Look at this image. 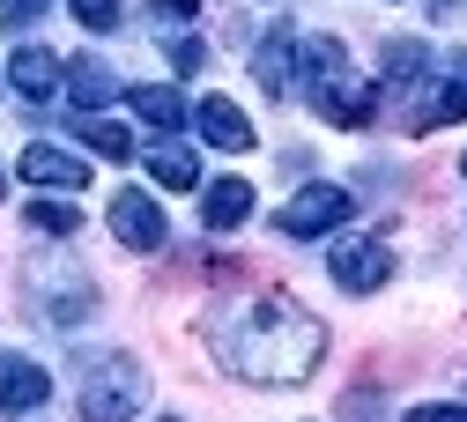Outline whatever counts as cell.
<instances>
[{
  "mask_svg": "<svg viewBox=\"0 0 467 422\" xmlns=\"http://www.w3.org/2000/svg\"><path fill=\"white\" fill-rule=\"evenodd\" d=\"M319 355H327V326L289 296H260L223 334V364L253 386H305L319 371Z\"/></svg>",
  "mask_w": 467,
  "mask_h": 422,
  "instance_id": "cell-1",
  "label": "cell"
},
{
  "mask_svg": "<svg viewBox=\"0 0 467 422\" xmlns=\"http://www.w3.org/2000/svg\"><path fill=\"white\" fill-rule=\"evenodd\" d=\"M297 52H305V104L319 118H334V127H371L379 118V89L348 75L341 37H305Z\"/></svg>",
  "mask_w": 467,
  "mask_h": 422,
  "instance_id": "cell-2",
  "label": "cell"
},
{
  "mask_svg": "<svg viewBox=\"0 0 467 422\" xmlns=\"http://www.w3.org/2000/svg\"><path fill=\"white\" fill-rule=\"evenodd\" d=\"M141 415V364L134 355H89L82 364V422H134Z\"/></svg>",
  "mask_w": 467,
  "mask_h": 422,
  "instance_id": "cell-3",
  "label": "cell"
},
{
  "mask_svg": "<svg viewBox=\"0 0 467 422\" xmlns=\"http://www.w3.org/2000/svg\"><path fill=\"white\" fill-rule=\"evenodd\" d=\"M348 215H357V201H348V186H334V178H319V186H297L282 201V215H275V230L282 237H334Z\"/></svg>",
  "mask_w": 467,
  "mask_h": 422,
  "instance_id": "cell-4",
  "label": "cell"
},
{
  "mask_svg": "<svg viewBox=\"0 0 467 422\" xmlns=\"http://www.w3.org/2000/svg\"><path fill=\"white\" fill-rule=\"evenodd\" d=\"M467 118V82L460 75H423L400 104V134H438V127H460Z\"/></svg>",
  "mask_w": 467,
  "mask_h": 422,
  "instance_id": "cell-5",
  "label": "cell"
},
{
  "mask_svg": "<svg viewBox=\"0 0 467 422\" xmlns=\"http://www.w3.org/2000/svg\"><path fill=\"white\" fill-rule=\"evenodd\" d=\"M111 237H119L127 252H156L163 237H171L156 193H141V186H119V193H111Z\"/></svg>",
  "mask_w": 467,
  "mask_h": 422,
  "instance_id": "cell-6",
  "label": "cell"
},
{
  "mask_svg": "<svg viewBox=\"0 0 467 422\" xmlns=\"http://www.w3.org/2000/svg\"><path fill=\"white\" fill-rule=\"evenodd\" d=\"M327 274H334L348 296H371V289L393 274V252L379 245V237H341V245H334V260H327Z\"/></svg>",
  "mask_w": 467,
  "mask_h": 422,
  "instance_id": "cell-7",
  "label": "cell"
},
{
  "mask_svg": "<svg viewBox=\"0 0 467 422\" xmlns=\"http://www.w3.org/2000/svg\"><path fill=\"white\" fill-rule=\"evenodd\" d=\"M23 178L30 186H52V193H82L89 186V156H75L60 141H30L23 149Z\"/></svg>",
  "mask_w": 467,
  "mask_h": 422,
  "instance_id": "cell-8",
  "label": "cell"
},
{
  "mask_svg": "<svg viewBox=\"0 0 467 422\" xmlns=\"http://www.w3.org/2000/svg\"><path fill=\"white\" fill-rule=\"evenodd\" d=\"M45 400H52L45 364H30V355H0V407H8V415L23 422V415H37Z\"/></svg>",
  "mask_w": 467,
  "mask_h": 422,
  "instance_id": "cell-9",
  "label": "cell"
},
{
  "mask_svg": "<svg viewBox=\"0 0 467 422\" xmlns=\"http://www.w3.org/2000/svg\"><path fill=\"white\" fill-rule=\"evenodd\" d=\"M60 82H67V97H75V111H104L111 97H127V89H119V75H111V59H97V52H75Z\"/></svg>",
  "mask_w": 467,
  "mask_h": 422,
  "instance_id": "cell-10",
  "label": "cell"
},
{
  "mask_svg": "<svg viewBox=\"0 0 467 422\" xmlns=\"http://www.w3.org/2000/svg\"><path fill=\"white\" fill-rule=\"evenodd\" d=\"M193 127H201V141H215V149H230V156L253 149V118L230 104V97H201V104H193Z\"/></svg>",
  "mask_w": 467,
  "mask_h": 422,
  "instance_id": "cell-11",
  "label": "cell"
},
{
  "mask_svg": "<svg viewBox=\"0 0 467 422\" xmlns=\"http://www.w3.org/2000/svg\"><path fill=\"white\" fill-rule=\"evenodd\" d=\"M379 75H386V82H379V97H408V89L431 75V45H423V37H393V45H386V59H379Z\"/></svg>",
  "mask_w": 467,
  "mask_h": 422,
  "instance_id": "cell-12",
  "label": "cell"
},
{
  "mask_svg": "<svg viewBox=\"0 0 467 422\" xmlns=\"http://www.w3.org/2000/svg\"><path fill=\"white\" fill-rule=\"evenodd\" d=\"M289 59H297V30L275 23V30L260 37V52H253V75H260L267 97H289Z\"/></svg>",
  "mask_w": 467,
  "mask_h": 422,
  "instance_id": "cell-13",
  "label": "cell"
},
{
  "mask_svg": "<svg viewBox=\"0 0 467 422\" xmlns=\"http://www.w3.org/2000/svg\"><path fill=\"white\" fill-rule=\"evenodd\" d=\"M8 82H16L30 104H45V97H60V59H52L45 45H23V52L8 59Z\"/></svg>",
  "mask_w": 467,
  "mask_h": 422,
  "instance_id": "cell-14",
  "label": "cell"
},
{
  "mask_svg": "<svg viewBox=\"0 0 467 422\" xmlns=\"http://www.w3.org/2000/svg\"><path fill=\"white\" fill-rule=\"evenodd\" d=\"M253 215V186H245V178H215V186L201 193V222L208 230H238Z\"/></svg>",
  "mask_w": 467,
  "mask_h": 422,
  "instance_id": "cell-15",
  "label": "cell"
},
{
  "mask_svg": "<svg viewBox=\"0 0 467 422\" xmlns=\"http://www.w3.org/2000/svg\"><path fill=\"white\" fill-rule=\"evenodd\" d=\"M127 104L149 118L156 134H179V127H186V97L171 89V82H141V89H127Z\"/></svg>",
  "mask_w": 467,
  "mask_h": 422,
  "instance_id": "cell-16",
  "label": "cell"
},
{
  "mask_svg": "<svg viewBox=\"0 0 467 422\" xmlns=\"http://www.w3.org/2000/svg\"><path fill=\"white\" fill-rule=\"evenodd\" d=\"M149 170H156L163 193H193V186H201V163H193V149H179V141H156V149H149Z\"/></svg>",
  "mask_w": 467,
  "mask_h": 422,
  "instance_id": "cell-17",
  "label": "cell"
},
{
  "mask_svg": "<svg viewBox=\"0 0 467 422\" xmlns=\"http://www.w3.org/2000/svg\"><path fill=\"white\" fill-rule=\"evenodd\" d=\"M67 274H75V267H37V282L52 289V319H60V326H75V319L97 304V289H89V282H67Z\"/></svg>",
  "mask_w": 467,
  "mask_h": 422,
  "instance_id": "cell-18",
  "label": "cell"
},
{
  "mask_svg": "<svg viewBox=\"0 0 467 422\" xmlns=\"http://www.w3.org/2000/svg\"><path fill=\"white\" fill-rule=\"evenodd\" d=\"M82 141H89L97 156H111V163H127V156H134V134L119 127V118H104V111H82Z\"/></svg>",
  "mask_w": 467,
  "mask_h": 422,
  "instance_id": "cell-19",
  "label": "cell"
},
{
  "mask_svg": "<svg viewBox=\"0 0 467 422\" xmlns=\"http://www.w3.org/2000/svg\"><path fill=\"white\" fill-rule=\"evenodd\" d=\"M75 208L67 201H30V230H45V237H75Z\"/></svg>",
  "mask_w": 467,
  "mask_h": 422,
  "instance_id": "cell-20",
  "label": "cell"
},
{
  "mask_svg": "<svg viewBox=\"0 0 467 422\" xmlns=\"http://www.w3.org/2000/svg\"><path fill=\"white\" fill-rule=\"evenodd\" d=\"M67 8H75V23H82V30H119L127 0H67Z\"/></svg>",
  "mask_w": 467,
  "mask_h": 422,
  "instance_id": "cell-21",
  "label": "cell"
},
{
  "mask_svg": "<svg viewBox=\"0 0 467 422\" xmlns=\"http://www.w3.org/2000/svg\"><path fill=\"white\" fill-rule=\"evenodd\" d=\"M163 52H171V67H179V75H201V59H208V45H201L193 30H171Z\"/></svg>",
  "mask_w": 467,
  "mask_h": 422,
  "instance_id": "cell-22",
  "label": "cell"
},
{
  "mask_svg": "<svg viewBox=\"0 0 467 422\" xmlns=\"http://www.w3.org/2000/svg\"><path fill=\"white\" fill-rule=\"evenodd\" d=\"M45 8H52V0H8V8H0V15H8V30L23 37V30H30L37 15H45Z\"/></svg>",
  "mask_w": 467,
  "mask_h": 422,
  "instance_id": "cell-23",
  "label": "cell"
},
{
  "mask_svg": "<svg viewBox=\"0 0 467 422\" xmlns=\"http://www.w3.org/2000/svg\"><path fill=\"white\" fill-rule=\"evenodd\" d=\"M408 422H467V407H452V400H423V407H408Z\"/></svg>",
  "mask_w": 467,
  "mask_h": 422,
  "instance_id": "cell-24",
  "label": "cell"
},
{
  "mask_svg": "<svg viewBox=\"0 0 467 422\" xmlns=\"http://www.w3.org/2000/svg\"><path fill=\"white\" fill-rule=\"evenodd\" d=\"M186 15H201V0H156V23H186Z\"/></svg>",
  "mask_w": 467,
  "mask_h": 422,
  "instance_id": "cell-25",
  "label": "cell"
},
{
  "mask_svg": "<svg viewBox=\"0 0 467 422\" xmlns=\"http://www.w3.org/2000/svg\"><path fill=\"white\" fill-rule=\"evenodd\" d=\"M452 75H467V52H460V59H452Z\"/></svg>",
  "mask_w": 467,
  "mask_h": 422,
  "instance_id": "cell-26",
  "label": "cell"
},
{
  "mask_svg": "<svg viewBox=\"0 0 467 422\" xmlns=\"http://www.w3.org/2000/svg\"><path fill=\"white\" fill-rule=\"evenodd\" d=\"M431 8H438V15H445V8H452V0H431Z\"/></svg>",
  "mask_w": 467,
  "mask_h": 422,
  "instance_id": "cell-27",
  "label": "cell"
},
{
  "mask_svg": "<svg viewBox=\"0 0 467 422\" xmlns=\"http://www.w3.org/2000/svg\"><path fill=\"white\" fill-rule=\"evenodd\" d=\"M0 193H8V170H0Z\"/></svg>",
  "mask_w": 467,
  "mask_h": 422,
  "instance_id": "cell-28",
  "label": "cell"
},
{
  "mask_svg": "<svg viewBox=\"0 0 467 422\" xmlns=\"http://www.w3.org/2000/svg\"><path fill=\"white\" fill-rule=\"evenodd\" d=\"M163 422H179V415H163Z\"/></svg>",
  "mask_w": 467,
  "mask_h": 422,
  "instance_id": "cell-29",
  "label": "cell"
},
{
  "mask_svg": "<svg viewBox=\"0 0 467 422\" xmlns=\"http://www.w3.org/2000/svg\"><path fill=\"white\" fill-rule=\"evenodd\" d=\"M460 170H467V156H460Z\"/></svg>",
  "mask_w": 467,
  "mask_h": 422,
  "instance_id": "cell-30",
  "label": "cell"
},
{
  "mask_svg": "<svg viewBox=\"0 0 467 422\" xmlns=\"http://www.w3.org/2000/svg\"><path fill=\"white\" fill-rule=\"evenodd\" d=\"M0 8H8V0H0Z\"/></svg>",
  "mask_w": 467,
  "mask_h": 422,
  "instance_id": "cell-31",
  "label": "cell"
}]
</instances>
